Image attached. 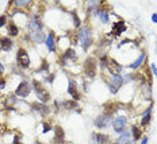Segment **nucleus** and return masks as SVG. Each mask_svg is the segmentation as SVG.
I'll use <instances>...</instances> for the list:
<instances>
[{"instance_id": "obj_1", "label": "nucleus", "mask_w": 157, "mask_h": 144, "mask_svg": "<svg viewBox=\"0 0 157 144\" xmlns=\"http://www.w3.org/2000/svg\"><path fill=\"white\" fill-rule=\"evenodd\" d=\"M33 86H34V90H35L37 97L39 98V101L42 102V104H46V102L50 100V94L46 92V87H43L42 84L37 80L33 81Z\"/></svg>"}, {"instance_id": "obj_2", "label": "nucleus", "mask_w": 157, "mask_h": 144, "mask_svg": "<svg viewBox=\"0 0 157 144\" xmlns=\"http://www.w3.org/2000/svg\"><path fill=\"white\" fill-rule=\"evenodd\" d=\"M78 39H80L81 45H83L84 49H88L92 43V39H91V30L88 27H81L80 31H78Z\"/></svg>"}, {"instance_id": "obj_3", "label": "nucleus", "mask_w": 157, "mask_h": 144, "mask_svg": "<svg viewBox=\"0 0 157 144\" xmlns=\"http://www.w3.org/2000/svg\"><path fill=\"white\" fill-rule=\"evenodd\" d=\"M16 62L20 67L26 69L30 66V58H29V54L24 49H19L16 53Z\"/></svg>"}, {"instance_id": "obj_4", "label": "nucleus", "mask_w": 157, "mask_h": 144, "mask_svg": "<svg viewBox=\"0 0 157 144\" xmlns=\"http://www.w3.org/2000/svg\"><path fill=\"white\" fill-rule=\"evenodd\" d=\"M123 81L125 80L121 74H112L111 80H110V92H111L112 94H115V93L119 90V87H122Z\"/></svg>"}, {"instance_id": "obj_5", "label": "nucleus", "mask_w": 157, "mask_h": 144, "mask_svg": "<svg viewBox=\"0 0 157 144\" xmlns=\"http://www.w3.org/2000/svg\"><path fill=\"white\" fill-rule=\"evenodd\" d=\"M84 71H86L87 77L93 78L96 76V61L93 58H87L84 62Z\"/></svg>"}, {"instance_id": "obj_6", "label": "nucleus", "mask_w": 157, "mask_h": 144, "mask_svg": "<svg viewBox=\"0 0 157 144\" xmlns=\"http://www.w3.org/2000/svg\"><path fill=\"white\" fill-rule=\"evenodd\" d=\"M126 124H127V118L125 116H118L115 120H112V128H114L115 132L118 133H122L126 128Z\"/></svg>"}, {"instance_id": "obj_7", "label": "nucleus", "mask_w": 157, "mask_h": 144, "mask_svg": "<svg viewBox=\"0 0 157 144\" xmlns=\"http://www.w3.org/2000/svg\"><path fill=\"white\" fill-rule=\"evenodd\" d=\"M30 92H31L30 85L26 82V81H23V82H20L19 86L16 87V92H15V94L19 96V97H27V96L30 94Z\"/></svg>"}, {"instance_id": "obj_8", "label": "nucleus", "mask_w": 157, "mask_h": 144, "mask_svg": "<svg viewBox=\"0 0 157 144\" xmlns=\"http://www.w3.org/2000/svg\"><path fill=\"white\" fill-rule=\"evenodd\" d=\"M68 93L73 97V101H77L78 98H80V93H78L77 90V86H76V82H75L73 80H71L69 78V85H68Z\"/></svg>"}, {"instance_id": "obj_9", "label": "nucleus", "mask_w": 157, "mask_h": 144, "mask_svg": "<svg viewBox=\"0 0 157 144\" xmlns=\"http://www.w3.org/2000/svg\"><path fill=\"white\" fill-rule=\"evenodd\" d=\"M118 108H119V105H118V104H115V102H107V104L103 106V109H104L103 115H106L107 117L111 118V116L118 111Z\"/></svg>"}, {"instance_id": "obj_10", "label": "nucleus", "mask_w": 157, "mask_h": 144, "mask_svg": "<svg viewBox=\"0 0 157 144\" xmlns=\"http://www.w3.org/2000/svg\"><path fill=\"white\" fill-rule=\"evenodd\" d=\"M126 30V24H125V22H117V23H114V26H112V30H111V33L110 34H112V35H115V36H118V35H121L123 31Z\"/></svg>"}, {"instance_id": "obj_11", "label": "nucleus", "mask_w": 157, "mask_h": 144, "mask_svg": "<svg viewBox=\"0 0 157 144\" xmlns=\"http://www.w3.org/2000/svg\"><path fill=\"white\" fill-rule=\"evenodd\" d=\"M54 140L56 144H65V133L61 127H56L54 129Z\"/></svg>"}, {"instance_id": "obj_12", "label": "nucleus", "mask_w": 157, "mask_h": 144, "mask_svg": "<svg viewBox=\"0 0 157 144\" xmlns=\"http://www.w3.org/2000/svg\"><path fill=\"white\" fill-rule=\"evenodd\" d=\"M108 124H110V117H107L106 115H100L95 118V125L98 128H106L108 127Z\"/></svg>"}, {"instance_id": "obj_13", "label": "nucleus", "mask_w": 157, "mask_h": 144, "mask_svg": "<svg viewBox=\"0 0 157 144\" xmlns=\"http://www.w3.org/2000/svg\"><path fill=\"white\" fill-rule=\"evenodd\" d=\"M107 66H108L110 71H111L112 74H119V73H121V70H122V66L117 63V61H115V59H110V58H108Z\"/></svg>"}, {"instance_id": "obj_14", "label": "nucleus", "mask_w": 157, "mask_h": 144, "mask_svg": "<svg viewBox=\"0 0 157 144\" xmlns=\"http://www.w3.org/2000/svg\"><path fill=\"white\" fill-rule=\"evenodd\" d=\"M34 109H37V111H39L42 115H49L50 113V108L46 104H42V102H33L31 104Z\"/></svg>"}, {"instance_id": "obj_15", "label": "nucleus", "mask_w": 157, "mask_h": 144, "mask_svg": "<svg viewBox=\"0 0 157 144\" xmlns=\"http://www.w3.org/2000/svg\"><path fill=\"white\" fill-rule=\"evenodd\" d=\"M0 49H2L3 51H10L12 49V40L10 38H7V36H3V38L0 39Z\"/></svg>"}, {"instance_id": "obj_16", "label": "nucleus", "mask_w": 157, "mask_h": 144, "mask_svg": "<svg viewBox=\"0 0 157 144\" xmlns=\"http://www.w3.org/2000/svg\"><path fill=\"white\" fill-rule=\"evenodd\" d=\"M145 59H146V54H145V53H141L140 57H138L136 61L133 62V63L129 65V67H130V69H138L140 66H142V63L145 62Z\"/></svg>"}, {"instance_id": "obj_17", "label": "nucleus", "mask_w": 157, "mask_h": 144, "mask_svg": "<svg viewBox=\"0 0 157 144\" xmlns=\"http://www.w3.org/2000/svg\"><path fill=\"white\" fill-rule=\"evenodd\" d=\"M45 43H46V46H48V49H49V51H56V42H54V34L53 33H49V35H48V38H46L45 40Z\"/></svg>"}, {"instance_id": "obj_18", "label": "nucleus", "mask_w": 157, "mask_h": 144, "mask_svg": "<svg viewBox=\"0 0 157 144\" xmlns=\"http://www.w3.org/2000/svg\"><path fill=\"white\" fill-rule=\"evenodd\" d=\"M150 120H152V106H149V108L145 111V113L142 115V120H141V125H148L150 123Z\"/></svg>"}, {"instance_id": "obj_19", "label": "nucleus", "mask_w": 157, "mask_h": 144, "mask_svg": "<svg viewBox=\"0 0 157 144\" xmlns=\"http://www.w3.org/2000/svg\"><path fill=\"white\" fill-rule=\"evenodd\" d=\"M93 137H95L96 142L99 144H107L110 142L108 135H104V133H96V135H93Z\"/></svg>"}, {"instance_id": "obj_20", "label": "nucleus", "mask_w": 157, "mask_h": 144, "mask_svg": "<svg viewBox=\"0 0 157 144\" xmlns=\"http://www.w3.org/2000/svg\"><path fill=\"white\" fill-rule=\"evenodd\" d=\"M130 136H131V133L129 132V131H123V132L121 133V136H119L118 143L119 144H126L127 142H130Z\"/></svg>"}, {"instance_id": "obj_21", "label": "nucleus", "mask_w": 157, "mask_h": 144, "mask_svg": "<svg viewBox=\"0 0 157 144\" xmlns=\"http://www.w3.org/2000/svg\"><path fill=\"white\" fill-rule=\"evenodd\" d=\"M131 135H133V140H140L141 136H142V131L137 127V125H133L131 127Z\"/></svg>"}, {"instance_id": "obj_22", "label": "nucleus", "mask_w": 157, "mask_h": 144, "mask_svg": "<svg viewBox=\"0 0 157 144\" xmlns=\"http://www.w3.org/2000/svg\"><path fill=\"white\" fill-rule=\"evenodd\" d=\"M67 59H76V53H75V50L68 49L67 51L64 53V55H62V61L65 62Z\"/></svg>"}, {"instance_id": "obj_23", "label": "nucleus", "mask_w": 157, "mask_h": 144, "mask_svg": "<svg viewBox=\"0 0 157 144\" xmlns=\"http://www.w3.org/2000/svg\"><path fill=\"white\" fill-rule=\"evenodd\" d=\"M8 34H10L11 36H18V34H19V30H18L16 24L12 22V23H8Z\"/></svg>"}, {"instance_id": "obj_24", "label": "nucleus", "mask_w": 157, "mask_h": 144, "mask_svg": "<svg viewBox=\"0 0 157 144\" xmlns=\"http://www.w3.org/2000/svg\"><path fill=\"white\" fill-rule=\"evenodd\" d=\"M98 15H99L100 20H102L103 23H108V22H110V16H108V12H107V11L100 10V11L98 12Z\"/></svg>"}, {"instance_id": "obj_25", "label": "nucleus", "mask_w": 157, "mask_h": 144, "mask_svg": "<svg viewBox=\"0 0 157 144\" xmlns=\"http://www.w3.org/2000/svg\"><path fill=\"white\" fill-rule=\"evenodd\" d=\"M61 105L65 109H77V102L76 101H62Z\"/></svg>"}, {"instance_id": "obj_26", "label": "nucleus", "mask_w": 157, "mask_h": 144, "mask_svg": "<svg viewBox=\"0 0 157 144\" xmlns=\"http://www.w3.org/2000/svg\"><path fill=\"white\" fill-rule=\"evenodd\" d=\"M14 4L16 5V7H26V5L29 4V2H24V0H16V2H14Z\"/></svg>"}, {"instance_id": "obj_27", "label": "nucleus", "mask_w": 157, "mask_h": 144, "mask_svg": "<svg viewBox=\"0 0 157 144\" xmlns=\"http://www.w3.org/2000/svg\"><path fill=\"white\" fill-rule=\"evenodd\" d=\"M72 16H73L75 26H76V27H78V26H80V18L77 16V14H76V12H72Z\"/></svg>"}, {"instance_id": "obj_28", "label": "nucleus", "mask_w": 157, "mask_h": 144, "mask_svg": "<svg viewBox=\"0 0 157 144\" xmlns=\"http://www.w3.org/2000/svg\"><path fill=\"white\" fill-rule=\"evenodd\" d=\"M42 125H43V131H42L43 133H48L49 131L52 129V125H50L49 123H42Z\"/></svg>"}, {"instance_id": "obj_29", "label": "nucleus", "mask_w": 157, "mask_h": 144, "mask_svg": "<svg viewBox=\"0 0 157 144\" xmlns=\"http://www.w3.org/2000/svg\"><path fill=\"white\" fill-rule=\"evenodd\" d=\"M49 69V63L46 61H42V65H41V67H39V70L38 71H43V70H48Z\"/></svg>"}, {"instance_id": "obj_30", "label": "nucleus", "mask_w": 157, "mask_h": 144, "mask_svg": "<svg viewBox=\"0 0 157 144\" xmlns=\"http://www.w3.org/2000/svg\"><path fill=\"white\" fill-rule=\"evenodd\" d=\"M5 22H7V16H5V15H2V16H0V27L4 26Z\"/></svg>"}, {"instance_id": "obj_31", "label": "nucleus", "mask_w": 157, "mask_h": 144, "mask_svg": "<svg viewBox=\"0 0 157 144\" xmlns=\"http://www.w3.org/2000/svg\"><path fill=\"white\" fill-rule=\"evenodd\" d=\"M150 70H152V73L155 74V76L157 77V67H156V65L155 63H152L150 65Z\"/></svg>"}, {"instance_id": "obj_32", "label": "nucleus", "mask_w": 157, "mask_h": 144, "mask_svg": "<svg viewBox=\"0 0 157 144\" xmlns=\"http://www.w3.org/2000/svg\"><path fill=\"white\" fill-rule=\"evenodd\" d=\"M4 86H5V80L2 77V78H0V89H3Z\"/></svg>"}, {"instance_id": "obj_33", "label": "nucleus", "mask_w": 157, "mask_h": 144, "mask_svg": "<svg viewBox=\"0 0 157 144\" xmlns=\"http://www.w3.org/2000/svg\"><path fill=\"white\" fill-rule=\"evenodd\" d=\"M152 20L155 22V23H157V14H153L152 15Z\"/></svg>"}, {"instance_id": "obj_34", "label": "nucleus", "mask_w": 157, "mask_h": 144, "mask_svg": "<svg viewBox=\"0 0 157 144\" xmlns=\"http://www.w3.org/2000/svg\"><path fill=\"white\" fill-rule=\"evenodd\" d=\"M141 144H148V137L146 136H144V139H142V142H141Z\"/></svg>"}, {"instance_id": "obj_35", "label": "nucleus", "mask_w": 157, "mask_h": 144, "mask_svg": "<svg viewBox=\"0 0 157 144\" xmlns=\"http://www.w3.org/2000/svg\"><path fill=\"white\" fill-rule=\"evenodd\" d=\"M14 144H23V143H20L19 140H18V136H16V137L14 139Z\"/></svg>"}, {"instance_id": "obj_36", "label": "nucleus", "mask_w": 157, "mask_h": 144, "mask_svg": "<svg viewBox=\"0 0 157 144\" xmlns=\"http://www.w3.org/2000/svg\"><path fill=\"white\" fill-rule=\"evenodd\" d=\"M53 78H54V76H49V78H48V81H49V82H52V81H53Z\"/></svg>"}, {"instance_id": "obj_37", "label": "nucleus", "mask_w": 157, "mask_h": 144, "mask_svg": "<svg viewBox=\"0 0 157 144\" xmlns=\"http://www.w3.org/2000/svg\"><path fill=\"white\" fill-rule=\"evenodd\" d=\"M126 144H134V142H131V140H130V142H127Z\"/></svg>"}, {"instance_id": "obj_38", "label": "nucleus", "mask_w": 157, "mask_h": 144, "mask_svg": "<svg viewBox=\"0 0 157 144\" xmlns=\"http://www.w3.org/2000/svg\"><path fill=\"white\" fill-rule=\"evenodd\" d=\"M111 144H119V143H118V142H115V143H111Z\"/></svg>"}, {"instance_id": "obj_39", "label": "nucleus", "mask_w": 157, "mask_h": 144, "mask_svg": "<svg viewBox=\"0 0 157 144\" xmlns=\"http://www.w3.org/2000/svg\"><path fill=\"white\" fill-rule=\"evenodd\" d=\"M37 144H41V143H39V142H37Z\"/></svg>"}, {"instance_id": "obj_40", "label": "nucleus", "mask_w": 157, "mask_h": 144, "mask_svg": "<svg viewBox=\"0 0 157 144\" xmlns=\"http://www.w3.org/2000/svg\"><path fill=\"white\" fill-rule=\"evenodd\" d=\"M91 144H96V143H91Z\"/></svg>"}]
</instances>
